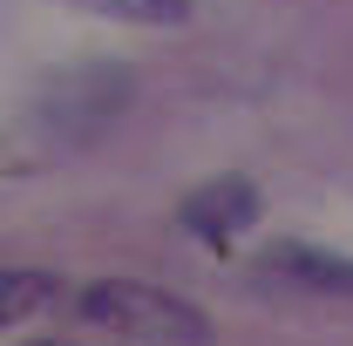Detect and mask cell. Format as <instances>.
<instances>
[{
  "instance_id": "6da1fadb",
  "label": "cell",
  "mask_w": 353,
  "mask_h": 346,
  "mask_svg": "<svg viewBox=\"0 0 353 346\" xmlns=\"http://www.w3.org/2000/svg\"><path fill=\"white\" fill-rule=\"evenodd\" d=\"M82 319L130 346H211V319L150 278H95L82 285Z\"/></svg>"
},
{
  "instance_id": "7a4b0ae2",
  "label": "cell",
  "mask_w": 353,
  "mask_h": 346,
  "mask_svg": "<svg viewBox=\"0 0 353 346\" xmlns=\"http://www.w3.org/2000/svg\"><path fill=\"white\" fill-rule=\"evenodd\" d=\"M252 272L265 285H285V292H306V299H353V258L299 245V238L292 245H265Z\"/></svg>"
},
{
  "instance_id": "3957f363",
  "label": "cell",
  "mask_w": 353,
  "mask_h": 346,
  "mask_svg": "<svg viewBox=\"0 0 353 346\" xmlns=\"http://www.w3.org/2000/svg\"><path fill=\"white\" fill-rule=\"evenodd\" d=\"M252 217H259V190L245 176H211V183H197L183 197V224L197 238H211V245H224L231 231H245Z\"/></svg>"
},
{
  "instance_id": "277c9868",
  "label": "cell",
  "mask_w": 353,
  "mask_h": 346,
  "mask_svg": "<svg viewBox=\"0 0 353 346\" xmlns=\"http://www.w3.org/2000/svg\"><path fill=\"white\" fill-rule=\"evenodd\" d=\"M41 299H48V278H41V272H0V326L28 319Z\"/></svg>"
},
{
  "instance_id": "5b68a950",
  "label": "cell",
  "mask_w": 353,
  "mask_h": 346,
  "mask_svg": "<svg viewBox=\"0 0 353 346\" xmlns=\"http://www.w3.org/2000/svg\"><path fill=\"white\" fill-rule=\"evenodd\" d=\"M102 7H116L123 21H150V28H176V21H190V0H102Z\"/></svg>"
}]
</instances>
